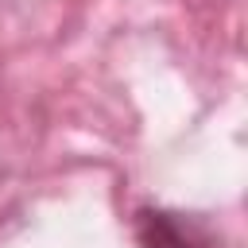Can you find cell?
<instances>
[{"mask_svg": "<svg viewBox=\"0 0 248 248\" xmlns=\"http://www.w3.org/2000/svg\"><path fill=\"white\" fill-rule=\"evenodd\" d=\"M136 236L143 248H217V232L202 217L151 205L136 213Z\"/></svg>", "mask_w": 248, "mask_h": 248, "instance_id": "1", "label": "cell"}]
</instances>
